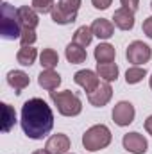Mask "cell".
Masks as SVG:
<instances>
[{"mask_svg":"<svg viewBox=\"0 0 152 154\" xmlns=\"http://www.w3.org/2000/svg\"><path fill=\"white\" fill-rule=\"evenodd\" d=\"M22 129L31 140L45 138L54 127V113L43 99H29L22 106Z\"/></svg>","mask_w":152,"mask_h":154,"instance_id":"6da1fadb","label":"cell"},{"mask_svg":"<svg viewBox=\"0 0 152 154\" xmlns=\"http://www.w3.org/2000/svg\"><path fill=\"white\" fill-rule=\"evenodd\" d=\"M111 140H113V134H111L109 127L104 125V124L91 125L82 134V145L88 152H97V151L106 149L111 143Z\"/></svg>","mask_w":152,"mask_h":154,"instance_id":"7a4b0ae2","label":"cell"},{"mask_svg":"<svg viewBox=\"0 0 152 154\" xmlns=\"http://www.w3.org/2000/svg\"><path fill=\"white\" fill-rule=\"evenodd\" d=\"M0 34L4 39H20L22 36V25L18 20V9H14L11 4L2 2V13H0Z\"/></svg>","mask_w":152,"mask_h":154,"instance_id":"3957f363","label":"cell"},{"mask_svg":"<svg viewBox=\"0 0 152 154\" xmlns=\"http://www.w3.org/2000/svg\"><path fill=\"white\" fill-rule=\"evenodd\" d=\"M50 99L57 111L63 116H77L82 111V102L74 91L65 90V91H50Z\"/></svg>","mask_w":152,"mask_h":154,"instance_id":"277c9868","label":"cell"},{"mask_svg":"<svg viewBox=\"0 0 152 154\" xmlns=\"http://www.w3.org/2000/svg\"><path fill=\"white\" fill-rule=\"evenodd\" d=\"M125 57H127L129 63H132V66H141V65H145V63L150 61L152 48L147 43L136 39V41L129 43V47L125 50Z\"/></svg>","mask_w":152,"mask_h":154,"instance_id":"5b68a950","label":"cell"},{"mask_svg":"<svg viewBox=\"0 0 152 154\" xmlns=\"http://www.w3.org/2000/svg\"><path fill=\"white\" fill-rule=\"evenodd\" d=\"M113 122L120 127H127L134 122V116H136V109L134 106L129 102V100H120L118 104H114L113 108Z\"/></svg>","mask_w":152,"mask_h":154,"instance_id":"8992f818","label":"cell"},{"mask_svg":"<svg viewBox=\"0 0 152 154\" xmlns=\"http://www.w3.org/2000/svg\"><path fill=\"white\" fill-rule=\"evenodd\" d=\"M122 145H123L125 151H129L132 154H145L147 149H149L147 138L143 134H140V133H127V134H123Z\"/></svg>","mask_w":152,"mask_h":154,"instance_id":"52a82bcc","label":"cell"},{"mask_svg":"<svg viewBox=\"0 0 152 154\" xmlns=\"http://www.w3.org/2000/svg\"><path fill=\"white\" fill-rule=\"evenodd\" d=\"M111 97H113V88H111V82H100L91 93H88V100H90V104L91 106H95V108H102V106H106L109 100H111Z\"/></svg>","mask_w":152,"mask_h":154,"instance_id":"ba28073f","label":"cell"},{"mask_svg":"<svg viewBox=\"0 0 152 154\" xmlns=\"http://www.w3.org/2000/svg\"><path fill=\"white\" fill-rule=\"evenodd\" d=\"M74 81H75V84H79L86 93H91V91L100 84L99 74L93 72V70H88V68H86V70H79V72H75Z\"/></svg>","mask_w":152,"mask_h":154,"instance_id":"9c48e42d","label":"cell"},{"mask_svg":"<svg viewBox=\"0 0 152 154\" xmlns=\"http://www.w3.org/2000/svg\"><path fill=\"white\" fill-rule=\"evenodd\" d=\"M70 145H72L70 138H68L66 134H63V133H57V134H52V136L47 140L45 149L50 154H68Z\"/></svg>","mask_w":152,"mask_h":154,"instance_id":"30bf717a","label":"cell"},{"mask_svg":"<svg viewBox=\"0 0 152 154\" xmlns=\"http://www.w3.org/2000/svg\"><path fill=\"white\" fill-rule=\"evenodd\" d=\"M113 23L120 31H131L134 27V11L127 7H118L113 14Z\"/></svg>","mask_w":152,"mask_h":154,"instance_id":"8fae6325","label":"cell"},{"mask_svg":"<svg viewBox=\"0 0 152 154\" xmlns=\"http://www.w3.org/2000/svg\"><path fill=\"white\" fill-rule=\"evenodd\" d=\"M18 20H20L22 29H36L39 23L38 11L29 5H22L18 7Z\"/></svg>","mask_w":152,"mask_h":154,"instance_id":"7c38bea8","label":"cell"},{"mask_svg":"<svg viewBox=\"0 0 152 154\" xmlns=\"http://www.w3.org/2000/svg\"><path fill=\"white\" fill-rule=\"evenodd\" d=\"M91 32L99 39H109L114 34V23L106 18H97L91 23Z\"/></svg>","mask_w":152,"mask_h":154,"instance_id":"4fadbf2b","label":"cell"},{"mask_svg":"<svg viewBox=\"0 0 152 154\" xmlns=\"http://www.w3.org/2000/svg\"><path fill=\"white\" fill-rule=\"evenodd\" d=\"M7 84L20 95V93L31 84V79H29V75H27L23 70H11V72L7 74Z\"/></svg>","mask_w":152,"mask_h":154,"instance_id":"5bb4252c","label":"cell"},{"mask_svg":"<svg viewBox=\"0 0 152 154\" xmlns=\"http://www.w3.org/2000/svg\"><path fill=\"white\" fill-rule=\"evenodd\" d=\"M61 81H63V79H61V75H59L56 70H43L38 75V84L43 90H47V91L57 90L59 84H61Z\"/></svg>","mask_w":152,"mask_h":154,"instance_id":"9a60e30c","label":"cell"},{"mask_svg":"<svg viewBox=\"0 0 152 154\" xmlns=\"http://www.w3.org/2000/svg\"><path fill=\"white\" fill-rule=\"evenodd\" d=\"M65 56H66V61L72 63V65H81L86 61L88 54H86V48L79 47L75 43H68L66 48H65Z\"/></svg>","mask_w":152,"mask_h":154,"instance_id":"2e32d148","label":"cell"},{"mask_svg":"<svg viewBox=\"0 0 152 154\" xmlns=\"http://www.w3.org/2000/svg\"><path fill=\"white\" fill-rule=\"evenodd\" d=\"M93 56H95L97 63H113L116 57V50L111 43H100V45H97Z\"/></svg>","mask_w":152,"mask_h":154,"instance_id":"e0dca14e","label":"cell"},{"mask_svg":"<svg viewBox=\"0 0 152 154\" xmlns=\"http://www.w3.org/2000/svg\"><path fill=\"white\" fill-rule=\"evenodd\" d=\"M0 106H2V131L9 133L13 129V125L16 124V111L7 102H2Z\"/></svg>","mask_w":152,"mask_h":154,"instance_id":"ac0fdd59","label":"cell"},{"mask_svg":"<svg viewBox=\"0 0 152 154\" xmlns=\"http://www.w3.org/2000/svg\"><path fill=\"white\" fill-rule=\"evenodd\" d=\"M97 74L102 81L113 82L118 79V66L114 63H97Z\"/></svg>","mask_w":152,"mask_h":154,"instance_id":"d6986e66","label":"cell"},{"mask_svg":"<svg viewBox=\"0 0 152 154\" xmlns=\"http://www.w3.org/2000/svg\"><path fill=\"white\" fill-rule=\"evenodd\" d=\"M50 16H52V20H54L57 25H68V23H74V22L77 20V13H68V11L61 9L57 4L54 5Z\"/></svg>","mask_w":152,"mask_h":154,"instance_id":"ffe728a7","label":"cell"},{"mask_svg":"<svg viewBox=\"0 0 152 154\" xmlns=\"http://www.w3.org/2000/svg\"><path fill=\"white\" fill-rule=\"evenodd\" d=\"M59 63V56L54 48H43L39 54V65L43 66V70H54Z\"/></svg>","mask_w":152,"mask_h":154,"instance_id":"44dd1931","label":"cell"},{"mask_svg":"<svg viewBox=\"0 0 152 154\" xmlns=\"http://www.w3.org/2000/svg\"><path fill=\"white\" fill-rule=\"evenodd\" d=\"M36 57H38V50L34 47H22L16 54V61L22 65V66H31L36 63Z\"/></svg>","mask_w":152,"mask_h":154,"instance_id":"7402d4cb","label":"cell"},{"mask_svg":"<svg viewBox=\"0 0 152 154\" xmlns=\"http://www.w3.org/2000/svg\"><path fill=\"white\" fill-rule=\"evenodd\" d=\"M91 39H93V32H91V27H88V25H82V27H79L75 32H74V38H72V43H75L79 47H82V48H86L90 43H91Z\"/></svg>","mask_w":152,"mask_h":154,"instance_id":"603a6c76","label":"cell"},{"mask_svg":"<svg viewBox=\"0 0 152 154\" xmlns=\"http://www.w3.org/2000/svg\"><path fill=\"white\" fill-rule=\"evenodd\" d=\"M143 77H147L145 66H131L125 72V82L127 84H138V82L143 81Z\"/></svg>","mask_w":152,"mask_h":154,"instance_id":"cb8c5ba5","label":"cell"},{"mask_svg":"<svg viewBox=\"0 0 152 154\" xmlns=\"http://www.w3.org/2000/svg\"><path fill=\"white\" fill-rule=\"evenodd\" d=\"M54 0H32V4H31V7H34L38 13L41 14H47V13H52V9H54Z\"/></svg>","mask_w":152,"mask_h":154,"instance_id":"d4e9b609","label":"cell"},{"mask_svg":"<svg viewBox=\"0 0 152 154\" xmlns=\"http://www.w3.org/2000/svg\"><path fill=\"white\" fill-rule=\"evenodd\" d=\"M36 31L34 29H23L22 31V36H20V43H22V47H32L34 43H36Z\"/></svg>","mask_w":152,"mask_h":154,"instance_id":"484cf974","label":"cell"},{"mask_svg":"<svg viewBox=\"0 0 152 154\" xmlns=\"http://www.w3.org/2000/svg\"><path fill=\"white\" fill-rule=\"evenodd\" d=\"M81 2H82V0H59L57 5H59L61 9L68 11V13H77L79 7H81Z\"/></svg>","mask_w":152,"mask_h":154,"instance_id":"4316f807","label":"cell"},{"mask_svg":"<svg viewBox=\"0 0 152 154\" xmlns=\"http://www.w3.org/2000/svg\"><path fill=\"white\" fill-rule=\"evenodd\" d=\"M120 4H122V7H127L134 13L140 9V0H120Z\"/></svg>","mask_w":152,"mask_h":154,"instance_id":"83f0119b","label":"cell"},{"mask_svg":"<svg viewBox=\"0 0 152 154\" xmlns=\"http://www.w3.org/2000/svg\"><path fill=\"white\" fill-rule=\"evenodd\" d=\"M91 4H93V7H95V9L104 11V9H108V7L113 4V0H91Z\"/></svg>","mask_w":152,"mask_h":154,"instance_id":"f1b7e54d","label":"cell"},{"mask_svg":"<svg viewBox=\"0 0 152 154\" xmlns=\"http://www.w3.org/2000/svg\"><path fill=\"white\" fill-rule=\"evenodd\" d=\"M143 34L152 39V16L145 18V22H143Z\"/></svg>","mask_w":152,"mask_h":154,"instance_id":"f546056e","label":"cell"},{"mask_svg":"<svg viewBox=\"0 0 152 154\" xmlns=\"http://www.w3.org/2000/svg\"><path fill=\"white\" fill-rule=\"evenodd\" d=\"M145 131L152 136V115L147 116V120H145Z\"/></svg>","mask_w":152,"mask_h":154,"instance_id":"4dcf8cb0","label":"cell"},{"mask_svg":"<svg viewBox=\"0 0 152 154\" xmlns=\"http://www.w3.org/2000/svg\"><path fill=\"white\" fill-rule=\"evenodd\" d=\"M32 154H50V152H48L47 149H39V151H34Z\"/></svg>","mask_w":152,"mask_h":154,"instance_id":"1f68e13d","label":"cell"},{"mask_svg":"<svg viewBox=\"0 0 152 154\" xmlns=\"http://www.w3.org/2000/svg\"><path fill=\"white\" fill-rule=\"evenodd\" d=\"M149 86H150V90H152V74H150V79H149Z\"/></svg>","mask_w":152,"mask_h":154,"instance_id":"d6a6232c","label":"cell"},{"mask_svg":"<svg viewBox=\"0 0 152 154\" xmlns=\"http://www.w3.org/2000/svg\"><path fill=\"white\" fill-rule=\"evenodd\" d=\"M150 9H152V2H150Z\"/></svg>","mask_w":152,"mask_h":154,"instance_id":"836d02e7","label":"cell"}]
</instances>
